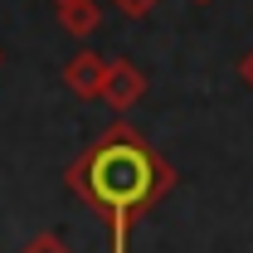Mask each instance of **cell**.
I'll list each match as a JSON object with an SVG mask.
<instances>
[{"instance_id":"cell-1","label":"cell","mask_w":253,"mask_h":253,"mask_svg":"<svg viewBox=\"0 0 253 253\" xmlns=\"http://www.w3.org/2000/svg\"><path fill=\"white\" fill-rule=\"evenodd\" d=\"M63 185L112 229V253H126V234L175 190V166L131 122H112L68 161Z\"/></svg>"},{"instance_id":"cell-2","label":"cell","mask_w":253,"mask_h":253,"mask_svg":"<svg viewBox=\"0 0 253 253\" xmlns=\"http://www.w3.org/2000/svg\"><path fill=\"white\" fill-rule=\"evenodd\" d=\"M146 97V73L131 59H107V83H102V102L112 112H126Z\"/></svg>"},{"instance_id":"cell-3","label":"cell","mask_w":253,"mask_h":253,"mask_svg":"<svg viewBox=\"0 0 253 253\" xmlns=\"http://www.w3.org/2000/svg\"><path fill=\"white\" fill-rule=\"evenodd\" d=\"M102 83H107V59L93 54V49H78L73 59L63 63V88L73 97L93 102V97H102Z\"/></svg>"},{"instance_id":"cell-4","label":"cell","mask_w":253,"mask_h":253,"mask_svg":"<svg viewBox=\"0 0 253 253\" xmlns=\"http://www.w3.org/2000/svg\"><path fill=\"white\" fill-rule=\"evenodd\" d=\"M54 20H59L63 34L88 39L97 30V20H102V10H97V0H63V5H54Z\"/></svg>"},{"instance_id":"cell-5","label":"cell","mask_w":253,"mask_h":253,"mask_svg":"<svg viewBox=\"0 0 253 253\" xmlns=\"http://www.w3.org/2000/svg\"><path fill=\"white\" fill-rule=\"evenodd\" d=\"M20 253H73V249L63 244L59 234H34V239H30V244H25Z\"/></svg>"},{"instance_id":"cell-6","label":"cell","mask_w":253,"mask_h":253,"mask_svg":"<svg viewBox=\"0 0 253 253\" xmlns=\"http://www.w3.org/2000/svg\"><path fill=\"white\" fill-rule=\"evenodd\" d=\"M112 5H117V10H122L126 20H146V15H151V10H156L161 0H112Z\"/></svg>"},{"instance_id":"cell-7","label":"cell","mask_w":253,"mask_h":253,"mask_svg":"<svg viewBox=\"0 0 253 253\" xmlns=\"http://www.w3.org/2000/svg\"><path fill=\"white\" fill-rule=\"evenodd\" d=\"M239 78H244V83H249V88H253V49H249V54H244V59H239Z\"/></svg>"},{"instance_id":"cell-8","label":"cell","mask_w":253,"mask_h":253,"mask_svg":"<svg viewBox=\"0 0 253 253\" xmlns=\"http://www.w3.org/2000/svg\"><path fill=\"white\" fill-rule=\"evenodd\" d=\"M195 5H210V0H195Z\"/></svg>"},{"instance_id":"cell-9","label":"cell","mask_w":253,"mask_h":253,"mask_svg":"<svg viewBox=\"0 0 253 253\" xmlns=\"http://www.w3.org/2000/svg\"><path fill=\"white\" fill-rule=\"evenodd\" d=\"M0 63H5V49H0Z\"/></svg>"},{"instance_id":"cell-10","label":"cell","mask_w":253,"mask_h":253,"mask_svg":"<svg viewBox=\"0 0 253 253\" xmlns=\"http://www.w3.org/2000/svg\"><path fill=\"white\" fill-rule=\"evenodd\" d=\"M54 5H63V0H54Z\"/></svg>"}]
</instances>
